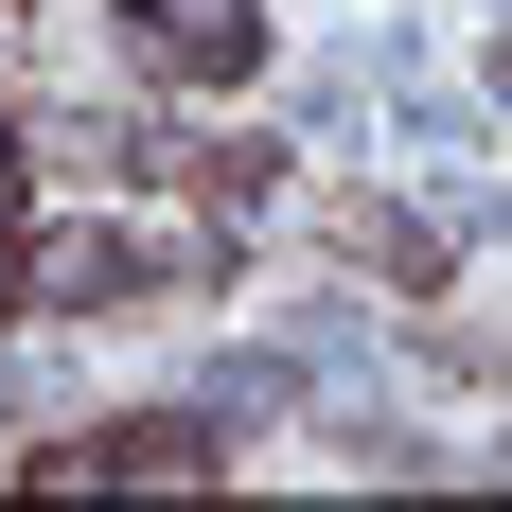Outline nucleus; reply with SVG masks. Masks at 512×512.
<instances>
[{
	"instance_id": "f257e3e1",
	"label": "nucleus",
	"mask_w": 512,
	"mask_h": 512,
	"mask_svg": "<svg viewBox=\"0 0 512 512\" xmlns=\"http://www.w3.org/2000/svg\"><path fill=\"white\" fill-rule=\"evenodd\" d=\"M124 18H142V53H159V71H248V53H265V18H248V0H124Z\"/></svg>"
}]
</instances>
